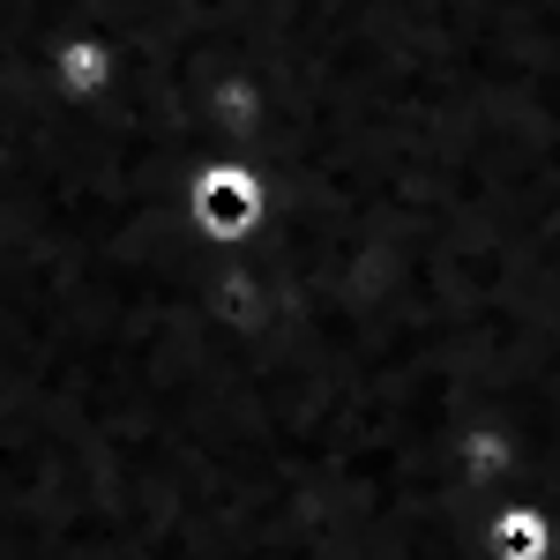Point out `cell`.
Wrapping results in <instances>:
<instances>
[{"instance_id": "6da1fadb", "label": "cell", "mask_w": 560, "mask_h": 560, "mask_svg": "<svg viewBox=\"0 0 560 560\" xmlns=\"http://www.w3.org/2000/svg\"><path fill=\"white\" fill-rule=\"evenodd\" d=\"M187 224L202 247H255L269 232V179L240 150H210L187 179Z\"/></svg>"}, {"instance_id": "7a4b0ae2", "label": "cell", "mask_w": 560, "mask_h": 560, "mask_svg": "<svg viewBox=\"0 0 560 560\" xmlns=\"http://www.w3.org/2000/svg\"><path fill=\"white\" fill-rule=\"evenodd\" d=\"M45 90H52L60 105H97V97H113V90H120V45L97 38V31L52 38V52H45Z\"/></svg>"}, {"instance_id": "3957f363", "label": "cell", "mask_w": 560, "mask_h": 560, "mask_svg": "<svg viewBox=\"0 0 560 560\" xmlns=\"http://www.w3.org/2000/svg\"><path fill=\"white\" fill-rule=\"evenodd\" d=\"M269 83L247 75V68H232V75H217L210 97H202V128H210L217 150H255L261 135H269Z\"/></svg>"}, {"instance_id": "277c9868", "label": "cell", "mask_w": 560, "mask_h": 560, "mask_svg": "<svg viewBox=\"0 0 560 560\" xmlns=\"http://www.w3.org/2000/svg\"><path fill=\"white\" fill-rule=\"evenodd\" d=\"M486 553L493 560H560V516L530 493H501L486 509Z\"/></svg>"}, {"instance_id": "5b68a950", "label": "cell", "mask_w": 560, "mask_h": 560, "mask_svg": "<svg viewBox=\"0 0 560 560\" xmlns=\"http://www.w3.org/2000/svg\"><path fill=\"white\" fill-rule=\"evenodd\" d=\"M523 464V441L509 419H471V427H456V471H464V486L471 493H509V478H516Z\"/></svg>"}]
</instances>
